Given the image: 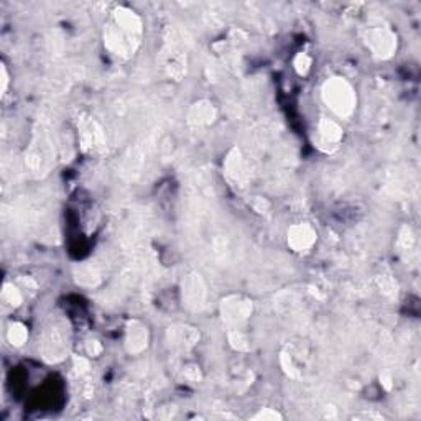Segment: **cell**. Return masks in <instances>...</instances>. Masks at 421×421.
Masks as SVG:
<instances>
[{
    "mask_svg": "<svg viewBox=\"0 0 421 421\" xmlns=\"http://www.w3.org/2000/svg\"><path fill=\"white\" fill-rule=\"evenodd\" d=\"M0 71H2V94H5V90H7V86H9V73H7V68H5V65H2V68H0Z\"/></svg>",
    "mask_w": 421,
    "mask_h": 421,
    "instance_id": "26",
    "label": "cell"
},
{
    "mask_svg": "<svg viewBox=\"0 0 421 421\" xmlns=\"http://www.w3.org/2000/svg\"><path fill=\"white\" fill-rule=\"evenodd\" d=\"M184 378L189 382H199L201 380V374H199V367L198 365H186L184 370Z\"/></svg>",
    "mask_w": 421,
    "mask_h": 421,
    "instance_id": "23",
    "label": "cell"
},
{
    "mask_svg": "<svg viewBox=\"0 0 421 421\" xmlns=\"http://www.w3.org/2000/svg\"><path fill=\"white\" fill-rule=\"evenodd\" d=\"M364 41L367 48L372 51V55L382 58V60L393 56L398 46L397 35L388 26L383 25L369 26L364 33Z\"/></svg>",
    "mask_w": 421,
    "mask_h": 421,
    "instance_id": "5",
    "label": "cell"
},
{
    "mask_svg": "<svg viewBox=\"0 0 421 421\" xmlns=\"http://www.w3.org/2000/svg\"><path fill=\"white\" fill-rule=\"evenodd\" d=\"M254 209L257 211V212H269V209H270V204H269V201H265L264 198H257L254 201Z\"/></svg>",
    "mask_w": 421,
    "mask_h": 421,
    "instance_id": "25",
    "label": "cell"
},
{
    "mask_svg": "<svg viewBox=\"0 0 421 421\" xmlns=\"http://www.w3.org/2000/svg\"><path fill=\"white\" fill-rule=\"evenodd\" d=\"M217 119V110L209 100H198L188 110V124L196 129L209 127Z\"/></svg>",
    "mask_w": 421,
    "mask_h": 421,
    "instance_id": "12",
    "label": "cell"
},
{
    "mask_svg": "<svg viewBox=\"0 0 421 421\" xmlns=\"http://www.w3.org/2000/svg\"><path fill=\"white\" fill-rule=\"evenodd\" d=\"M86 353L89 357H99L103 354V344L99 343V341H88L86 343Z\"/></svg>",
    "mask_w": 421,
    "mask_h": 421,
    "instance_id": "24",
    "label": "cell"
},
{
    "mask_svg": "<svg viewBox=\"0 0 421 421\" xmlns=\"http://www.w3.org/2000/svg\"><path fill=\"white\" fill-rule=\"evenodd\" d=\"M284 417L276 412L274 408H262L259 413H255L252 420H260V421H276V420H281Z\"/></svg>",
    "mask_w": 421,
    "mask_h": 421,
    "instance_id": "21",
    "label": "cell"
},
{
    "mask_svg": "<svg viewBox=\"0 0 421 421\" xmlns=\"http://www.w3.org/2000/svg\"><path fill=\"white\" fill-rule=\"evenodd\" d=\"M321 98L328 109L339 119H349L357 108V94L348 79L334 76L329 78L321 88Z\"/></svg>",
    "mask_w": 421,
    "mask_h": 421,
    "instance_id": "2",
    "label": "cell"
},
{
    "mask_svg": "<svg viewBox=\"0 0 421 421\" xmlns=\"http://www.w3.org/2000/svg\"><path fill=\"white\" fill-rule=\"evenodd\" d=\"M143 33L142 20L135 12L117 7L112 14L109 25L104 31V45L112 55L119 58H130L140 45Z\"/></svg>",
    "mask_w": 421,
    "mask_h": 421,
    "instance_id": "1",
    "label": "cell"
},
{
    "mask_svg": "<svg viewBox=\"0 0 421 421\" xmlns=\"http://www.w3.org/2000/svg\"><path fill=\"white\" fill-rule=\"evenodd\" d=\"M316 135V145L324 152H331L334 148H338L341 140H343L344 132L341 129L338 122H334L331 119H324L323 117L318 124Z\"/></svg>",
    "mask_w": 421,
    "mask_h": 421,
    "instance_id": "10",
    "label": "cell"
},
{
    "mask_svg": "<svg viewBox=\"0 0 421 421\" xmlns=\"http://www.w3.org/2000/svg\"><path fill=\"white\" fill-rule=\"evenodd\" d=\"M318 241V234L313 226L306 222L293 224L286 232V242H289L293 252H308Z\"/></svg>",
    "mask_w": 421,
    "mask_h": 421,
    "instance_id": "8",
    "label": "cell"
},
{
    "mask_svg": "<svg viewBox=\"0 0 421 421\" xmlns=\"http://www.w3.org/2000/svg\"><path fill=\"white\" fill-rule=\"evenodd\" d=\"M81 143L88 152H100L105 145L104 132L98 122L88 120L81 125Z\"/></svg>",
    "mask_w": 421,
    "mask_h": 421,
    "instance_id": "14",
    "label": "cell"
},
{
    "mask_svg": "<svg viewBox=\"0 0 421 421\" xmlns=\"http://www.w3.org/2000/svg\"><path fill=\"white\" fill-rule=\"evenodd\" d=\"M2 301L7 306L19 308L24 301V295H22V291H20L14 284H5L4 290H2Z\"/></svg>",
    "mask_w": 421,
    "mask_h": 421,
    "instance_id": "18",
    "label": "cell"
},
{
    "mask_svg": "<svg viewBox=\"0 0 421 421\" xmlns=\"http://www.w3.org/2000/svg\"><path fill=\"white\" fill-rule=\"evenodd\" d=\"M415 244H417V239H415V234L412 227L403 226L402 231L398 234V249L402 255H408L415 252Z\"/></svg>",
    "mask_w": 421,
    "mask_h": 421,
    "instance_id": "16",
    "label": "cell"
},
{
    "mask_svg": "<svg viewBox=\"0 0 421 421\" xmlns=\"http://www.w3.org/2000/svg\"><path fill=\"white\" fill-rule=\"evenodd\" d=\"M7 339L14 348H22V345L28 341V328L24 323H10L7 329Z\"/></svg>",
    "mask_w": 421,
    "mask_h": 421,
    "instance_id": "15",
    "label": "cell"
},
{
    "mask_svg": "<svg viewBox=\"0 0 421 421\" xmlns=\"http://www.w3.org/2000/svg\"><path fill=\"white\" fill-rule=\"evenodd\" d=\"M280 364H281V369H284V372L289 377L291 378H298L300 377V369H298L295 360H293L291 354H286L284 353L280 355Z\"/></svg>",
    "mask_w": 421,
    "mask_h": 421,
    "instance_id": "20",
    "label": "cell"
},
{
    "mask_svg": "<svg viewBox=\"0 0 421 421\" xmlns=\"http://www.w3.org/2000/svg\"><path fill=\"white\" fill-rule=\"evenodd\" d=\"M53 160H55V152H53V142L50 138V133L45 130L43 127H40V130L35 133L33 142H31L28 157V167L35 175L46 173L48 168L51 167Z\"/></svg>",
    "mask_w": 421,
    "mask_h": 421,
    "instance_id": "4",
    "label": "cell"
},
{
    "mask_svg": "<svg viewBox=\"0 0 421 421\" xmlns=\"http://www.w3.org/2000/svg\"><path fill=\"white\" fill-rule=\"evenodd\" d=\"M167 341L173 349L189 350L199 343V331L188 324H175L168 328Z\"/></svg>",
    "mask_w": 421,
    "mask_h": 421,
    "instance_id": "9",
    "label": "cell"
},
{
    "mask_svg": "<svg viewBox=\"0 0 421 421\" xmlns=\"http://www.w3.org/2000/svg\"><path fill=\"white\" fill-rule=\"evenodd\" d=\"M378 285L388 296H393L397 293V284L390 279V275H382V279H378Z\"/></svg>",
    "mask_w": 421,
    "mask_h": 421,
    "instance_id": "22",
    "label": "cell"
},
{
    "mask_svg": "<svg viewBox=\"0 0 421 421\" xmlns=\"http://www.w3.org/2000/svg\"><path fill=\"white\" fill-rule=\"evenodd\" d=\"M68 353V343L63 333V328L51 326L43 336V343H41V354L48 362H60L65 359Z\"/></svg>",
    "mask_w": 421,
    "mask_h": 421,
    "instance_id": "7",
    "label": "cell"
},
{
    "mask_svg": "<svg viewBox=\"0 0 421 421\" xmlns=\"http://www.w3.org/2000/svg\"><path fill=\"white\" fill-rule=\"evenodd\" d=\"M224 172L236 186H244L247 183V167H245V160L239 148H232L231 153L227 155L226 162H224Z\"/></svg>",
    "mask_w": 421,
    "mask_h": 421,
    "instance_id": "13",
    "label": "cell"
},
{
    "mask_svg": "<svg viewBox=\"0 0 421 421\" xmlns=\"http://www.w3.org/2000/svg\"><path fill=\"white\" fill-rule=\"evenodd\" d=\"M311 65H313V60L308 53H298V55L295 56V60H293V68H295V71L303 78L310 74Z\"/></svg>",
    "mask_w": 421,
    "mask_h": 421,
    "instance_id": "19",
    "label": "cell"
},
{
    "mask_svg": "<svg viewBox=\"0 0 421 421\" xmlns=\"http://www.w3.org/2000/svg\"><path fill=\"white\" fill-rule=\"evenodd\" d=\"M207 289L199 274H189L181 284V301L186 310L199 313L206 306Z\"/></svg>",
    "mask_w": 421,
    "mask_h": 421,
    "instance_id": "6",
    "label": "cell"
},
{
    "mask_svg": "<svg viewBox=\"0 0 421 421\" xmlns=\"http://www.w3.org/2000/svg\"><path fill=\"white\" fill-rule=\"evenodd\" d=\"M221 319L229 329H241L249 321L254 313V303L244 295H229L222 298Z\"/></svg>",
    "mask_w": 421,
    "mask_h": 421,
    "instance_id": "3",
    "label": "cell"
},
{
    "mask_svg": "<svg viewBox=\"0 0 421 421\" xmlns=\"http://www.w3.org/2000/svg\"><path fill=\"white\" fill-rule=\"evenodd\" d=\"M227 341L231 344V348L237 353H247L250 349V341L247 334L242 333L241 329H229L227 333Z\"/></svg>",
    "mask_w": 421,
    "mask_h": 421,
    "instance_id": "17",
    "label": "cell"
},
{
    "mask_svg": "<svg viewBox=\"0 0 421 421\" xmlns=\"http://www.w3.org/2000/svg\"><path fill=\"white\" fill-rule=\"evenodd\" d=\"M150 343L148 328L140 321H130L125 329V350L129 354H142Z\"/></svg>",
    "mask_w": 421,
    "mask_h": 421,
    "instance_id": "11",
    "label": "cell"
}]
</instances>
